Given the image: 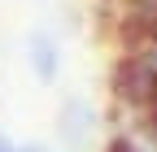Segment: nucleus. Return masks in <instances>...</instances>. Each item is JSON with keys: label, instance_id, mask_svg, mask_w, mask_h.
I'll return each mask as SVG.
<instances>
[{"label": "nucleus", "instance_id": "obj_1", "mask_svg": "<svg viewBox=\"0 0 157 152\" xmlns=\"http://www.w3.org/2000/svg\"><path fill=\"white\" fill-rule=\"evenodd\" d=\"M109 91H113V104L127 113V122L157 100V39L118 48L109 70Z\"/></svg>", "mask_w": 157, "mask_h": 152}, {"label": "nucleus", "instance_id": "obj_7", "mask_svg": "<svg viewBox=\"0 0 157 152\" xmlns=\"http://www.w3.org/2000/svg\"><path fill=\"white\" fill-rule=\"evenodd\" d=\"M148 109H153V113H157V100H153V104H148Z\"/></svg>", "mask_w": 157, "mask_h": 152}, {"label": "nucleus", "instance_id": "obj_4", "mask_svg": "<svg viewBox=\"0 0 157 152\" xmlns=\"http://www.w3.org/2000/svg\"><path fill=\"white\" fill-rule=\"evenodd\" d=\"M31 65H35V74L44 83L57 78V44H52V35H44V31L31 35Z\"/></svg>", "mask_w": 157, "mask_h": 152}, {"label": "nucleus", "instance_id": "obj_6", "mask_svg": "<svg viewBox=\"0 0 157 152\" xmlns=\"http://www.w3.org/2000/svg\"><path fill=\"white\" fill-rule=\"evenodd\" d=\"M13 152H52V148H44V143H22V148H17L13 143Z\"/></svg>", "mask_w": 157, "mask_h": 152}, {"label": "nucleus", "instance_id": "obj_5", "mask_svg": "<svg viewBox=\"0 0 157 152\" xmlns=\"http://www.w3.org/2000/svg\"><path fill=\"white\" fill-rule=\"evenodd\" d=\"M101 152H148V148L140 143V135L131 126H118V130H109V139L101 143Z\"/></svg>", "mask_w": 157, "mask_h": 152}, {"label": "nucleus", "instance_id": "obj_3", "mask_svg": "<svg viewBox=\"0 0 157 152\" xmlns=\"http://www.w3.org/2000/svg\"><path fill=\"white\" fill-rule=\"evenodd\" d=\"M92 130H96L92 104H87V100H66L61 113H57V135H61V143L74 148V152H83V148L92 143Z\"/></svg>", "mask_w": 157, "mask_h": 152}, {"label": "nucleus", "instance_id": "obj_2", "mask_svg": "<svg viewBox=\"0 0 157 152\" xmlns=\"http://www.w3.org/2000/svg\"><path fill=\"white\" fill-rule=\"evenodd\" d=\"M113 35L118 48H135L144 39H157V0H113Z\"/></svg>", "mask_w": 157, "mask_h": 152}]
</instances>
